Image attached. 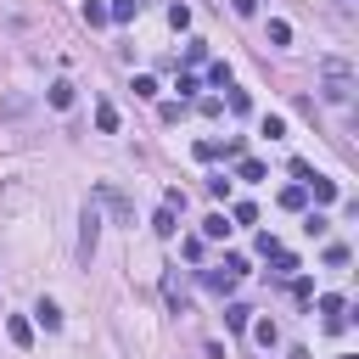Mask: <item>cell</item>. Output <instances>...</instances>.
<instances>
[{"label":"cell","instance_id":"e0dca14e","mask_svg":"<svg viewBox=\"0 0 359 359\" xmlns=\"http://www.w3.org/2000/svg\"><path fill=\"white\" fill-rule=\"evenodd\" d=\"M303 202H309V191H303V185H286V191H280V208H292V213H297Z\"/></svg>","mask_w":359,"mask_h":359},{"label":"cell","instance_id":"d4e9b609","mask_svg":"<svg viewBox=\"0 0 359 359\" xmlns=\"http://www.w3.org/2000/svg\"><path fill=\"white\" fill-rule=\"evenodd\" d=\"M292 297L297 303H314V280H292Z\"/></svg>","mask_w":359,"mask_h":359},{"label":"cell","instance_id":"2e32d148","mask_svg":"<svg viewBox=\"0 0 359 359\" xmlns=\"http://www.w3.org/2000/svg\"><path fill=\"white\" fill-rule=\"evenodd\" d=\"M236 180H264V163H258V157H241V163H236Z\"/></svg>","mask_w":359,"mask_h":359},{"label":"cell","instance_id":"4316f807","mask_svg":"<svg viewBox=\"0 0 359 359\" xmlns=\"http://www.w3.org/2000/svg\"><path fill=\"white\" fill-rule=\"evenodd\" d=\"M292 359H309V348H292Z\"/></svg>","mask_w":359,"mask_h":359},{"label":"cell","instance_id":"ffe728a7","mask_svg":"<svg viewBox=\"0 0 359 359\" xmlns=\"http://www.w3.org/2000/svg\"><path fill=\"white\" fill-rule=\"evenodd\" d=\"M252 337H258L264 348H275V337H280V331H275V320H258V325H252Z\"/></svg>","mask_w":359,"mask_h":359},{"label":"cell","instance_id":"8992f818","mask_svg":"<svg viewBox=\"0 0 359 359\" xmlns=\"http://www.w3.org/2000/svg\"><path fill=\"white\" fill-rule=\"evenodd\" d=\"M45 101H50L56 112H67V107H73V84H67V79H56V84L45 90Z\"/></svg>","mask_w":359,"mask_h":359},{"label":"cell","instance_id":"ba28073f","mask_svg":"<svg viewBox=\"0 0 359 359\" xmlns=\"http://www.w3.org/2000/svg\"><path fill=\"white\" fill-rule=\"evenodd\" d=\"M6 337H11L17 348H28V342H34V325H28L22 314H11V320H6Z\"/></svg>","mask_w":359,"mask_h":359},{"label":"cell","instance_id":"6da1fadb","mask_svg":"<svg viewBox=\"0 0 359 359\" xmlns=\"http://www.w3.org/2000/svg\"><path fill=\"white\" fill-rule=\"evenodd\" d=\"M320 95H325L331 107H348V101H353V67L337 62V56H325V62H320Z\"/></svg>","mask_w":359,"mask_h":359},{"label":"cell","instance_id":"484cf974","mask_svg":"<svg viewBox=\"0 0 359 359\" xmlns=\"http://www.w3.org/2000/svg\"><path fill=\"white\" fill-rule=\"evenodd\" d=\"M230 11H236V17H252V11H258V0H230Z\"/></svg>","mask_w":359,"mask_h":359},{"label":"cell","instance_id":"7a4b0ae2","mask_svg":"<svg viewBox=\"0 0 359 359\" xmlns=\"http://www.w3.org/2000/svg\"><path fill=\"white\" fill-rule=\"evenodd\" d=\"M95 202H101V208H112V219H118V224H135V202H129L118 185H107V180H101V185H95Z\"/></svg>","mask_w":359,"mask_h":359},{"label":"cell","instance_id":"8fae6325","mask_svg":"<svg viewBox=\"0 0 359 359\" xmlns=\"http://www.w3.org/2000/svg\"><path fill=\"white\" fill-rule=\"evenodd\" d=\"M224 325H230V331H247V325H252V309H247V303H230V309H224Z\"/></svg>","mask_w":359,"mask_h":359},{"label":"cell","instance_id":"603a6c76","mask_svg":"<svg viewBox=\"0 0 359 359\" xmlns=\"http://www.w3.org/2000/svg\"><path fill=\"white\" fill-rule=\"evenodd\" d=\"M269 264H275V275H292V269H297V258H292V252H269Z\"/></svg>","mask_w":359,"mask_h":359},{"label":"cell","instance_id":"83f0119b","mask_svg":"<svg viewBox=\"0 0 359 359\" xmlns=\"http://www.w3.org/2000/svg\"><path fill=\"white\" fill-rule=\"evenodd\" d=\"M342 359H359V353H342Z\"/></svg>","mask_w":359,"mask_h":359},{"label":"cell","instance_id":"cb8c5ba5","mask_svg":"<svg viewBox=\"0 0 359 359\" xmlns=\"http://www.w3.org/2000/svg\"><path fill=\"white\" fill-rule=\"evenodd\" d=\"M168 22L174 28H191V6H168Z\"/></svg>","mask_w":359,"mask_h":359},{"label":"cell","instance_id":"52a82bcc","mask_svg":"<svg viewBox=\"0 0 359 359\" xmlns=\"http://www.w3.org/2000/svg\"><path fill=\"white\" fill-rule=\"evenodd\" d=\"M34 320H39L45 331H62V309H56L50 297H39V309H34Z\"/></svg>","mask_w":359,"mask_h":359},{"label":"cell","instance_id":"ac0fdd59","mask_svg":"<svg viewBox=\"0 0 359 359\" xmlns=\"http://www.w3.org/2000/svg\"><path fill=\"white\" fill-rule=\"evenodd\" d=\"M269 45H292V22L275 17V22H269Z\"/></svg>","mask_w":359,"mask_h":359},{"label":"cell","instance_id":"277c9868","mask_svg":"<svg viewBox=\"0 0 359 359\" xmlns=\"http://www.w3.org/2000/svg\"><path fill=\"white\" fill-rule=\"evenodd\" d=\"M236 280H241V275H236V269H224V264L202 269V286H208V292H219V297H224V292H236Z\"/></svg>","mask_w":359,"mask_h":359},{"label":"cell","instance_id":"30bf717a","mask_svg":"<svg viewBox=\"0 0 359 359\" xmlns=\"http://www.w3.org/2000/svg\"><path fill=\"white\" fill-rule=\"evenodd\" d=\"M224 236H230L224 213H208V219H202V241H224Z\"/></svg>","mask_w":359,"mask_h":359},{"label":"cell","instance_id":"d6986e66","mask_svg":"<svg viewBox=\"0 0 359 359\" xmlns=\"http://www.w3.org/2000/svg\"><path fill=\"white\" fill-rule=\"evenodd\" d=\"M348 258H353V252H348V247H342V241H331V247H325V264H331V269H342V264H348Z\"/></svg>","mask_w":359,"mask_h":359},{"label":"cell","instance_id":"5bb4252c","mask_svg":"<svg viewBox=\"0 0 359 359\" xmlns=\"http://www.w3.org/2000/svg\"><path fill=\"white\" fill-rule=\"evenodd\" d=\"M135 11H140V0H112V6H107V17H112V22H129Z\"/></svg>","mask_w":359,"mask_h":359},{"label":"cell","instance_id":"9c48e42d","mask_svg":"<svg viewBox=\"0 0 359 359\" xmlns=\"http://www.w3.org/2000/svg\"><path fill=\"white\" fill-rule=\"evenodd\" d=\"M303 191H314V202H337V180H325V174H314Z\"/></svg>","mask_w":359,"mask_h":359},{"label":"cell","instance_id":"4fadbf2b","mask_svg":"<svg viewBox=\"0 0 359 359\" xmlns=\"http://www.w3.org/2000/svg\"><path fill=\"white\" fill-rule=\"evenodd\" d=\"M151 230H157V236H174V230H180L174 208H157V213H151Z\"/></svg>","mask_w":359,"mask_h":359},{"label":"cell","instance_id":"9a60e30c","mask_svg":"<svg viewBox=\"0 0 359 359\" xmlns=\"http://www.w3.org/2000/svg\"><path fill=\"white\" fill-rule=\"evenodd\" d=\"M84 22H90V28H101V22H112V17H107V6H101V0H84Z\"/></svg>","mask_w":359,"mask_h":359},{"label":"cell","instance_id":"44dd1931","mask_svg":"<svg viewBox=\"0 0 359 359\" xmlns=\"http://www.w3.org/2000/svg\"><path fill=\"white\" fill-rule=\"evenodd\" d=\"M230 219H236V224H252V219H258V208H252V202H236V208H230Z\"/></svg>","mask_w":359,"mask_h":359},{"label":"cell","instance_id":"5b68a950","mask_svg":"<svg viewBox=\"0 0 359 359\" xmlns=\"http://www.w3.org/2000/svg\"><path fill=\"white\" fill-rule=\"evenodd\" d=\"M163 297H168V309H185V280H180V269L163 275Z\"/></svg>","mask_w":359,"mask_h":359},{"label":"cell","instance_id":"3957f363","mask_svg":"<svg viewBox=\"0 0 359 359\" xmlns=\"http://www.w3.org/2000/svg\"><path fill=\"white\" fill-rule=\"evenodd\" d=\"M95 241H101V213H95V208H84V219H79V264H90V258H95Z\"/></svg>","mask_w":359,"mask_h":359},{"label":"cell","instance_id":"7c38bea8","mask_svg":"<svg viewBox=\"0 0 359 359\" xmlns=\"http://www.w3.org/2000/svg\"><path fill=\"white\" fill-rule=\"evenodd\" d=\"M95 129H101V135H112V129H118V107H112V101H101V107H95Z\"/></svg>","mask_w":359,"mask_h":359},{"label":"cell","instance_id":"7402d4cb","mask_svg":"<svg viewBox=\"0 0 359 359\" xmlns=\"http://www.w3.org/2000/svg\"><path fill=\"white\" fill-rule=\"evenodd\" d=\"M303 230H309V236H314V241H320V236H325V230H331V219H325V213H309V224H303Z\"/></svg>","mask_w":359,"mask_h":359}]
</instances>
